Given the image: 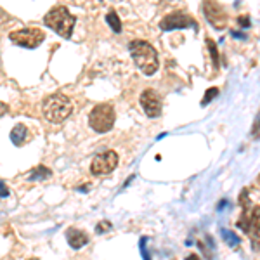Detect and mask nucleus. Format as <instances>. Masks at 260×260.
<instances>
[{
  "instance_id": "5",
  "label": "nucleus",
  "mask_w": 260,
  "mask_h": 260,
  "mask_svg": "<svg viewBox=\"0 0 260 260\" xmlns=\"http://www.w3.org/2000/svg\"><path fill=\"white\" fill-rule=\"evenodd\" d=\"M11 42L24 49H37L45 40V33L39 28H23V30L12 31L9 35Z\"/></svg>"
},
{
  "instance_id": "13",
  "label": "nucleus",
  "mask_w": 260,
  "mask_h": 260,
  "mask_svg": "<svg viewBox=\"0 0 260 260\" xmlns=\"http://www.w3.org/2000/svg\"><path fill=\"white\" fill-rule=\"evenodd\" d=\"M106 23L110 24V28L113 31H116V33L121 31V23H120V18L116 12H110V14L106 16Z\"/></svg>"
},
{
  "instance_id": "21",
  "label": "nucleus",
  "mask_w": 260,
  "mask_h": 260,
  "mask_svg": "<svg viewBox=\"0 0 260 260\" xmlns=\"http://www.w3.org/2000/svg\"><path fill=\"white\" fill-rule=\"evenodd\" d=\"M7 111H9V106L6 103H0V116H4Z\"/></svg>"
},
{
  "instance_id": "8",
  "label": "nucleus",
  "mask_w": 260,
  "mask_h": 260,
  "mask_svg": "<svg viewBox=\"0 0 260 260\" xmlns=\"http://www.w3.org/2000/svg\"><path fill=\"white\" fill-rule=\"evenodd\" d=\"M160 28L163 31H170V30H180V28H198V24L189 16L182 14V12H175V14H170L161 19Z\"/></svg>"
},
{
  "instance_id": "9",
  "label": "nucleus",
  "mask_w": 260,
  "mask_h": 260,
  "mask_svg": "<svg viewBox=\"0 0 260 260\" xmlns=\"http://www.w3.org/2000/svg\"><path fill=\"white\" fill-rule=\"evenodd\" d=\"M141 106L149 118H154L161 113V99L153 89H148L141 94Z\"/></svg>"
},
{
  "instance_id": "10",
  "label": "nucleus",
  "mask_w": 260,
  "mask_h": 260,
  "mask_svg": "<svg viewBox=\"0 0 260 260\" xmlns=\"http://www.w3.org/2000/svg\"><path fill=\"white\" fill-rule=\"evenodd\" d=\"M66 240H68L70 246L75 250H80L82 246H85L89 243V236H87L83 231L78 229H68L66 231Z\"/></svg>"
},
{
  "instance_id": "15",
  "label": "nucleus",
  "mask_w": 260,
  "mask_h": 260,
  "mask_svg": "<svg viewBox=\"0 0 260 260\" xmlns=\"http://www.w3.org/2000/svg\"><path fill=\"white\" fill-rule=\"evenodd\" d=\"M217 95H219V89H217V87H213V89H208L207 94H205L203 101H201V106H207V104L210 103L212 99H215Z\"/></svg>"
},
{
  "instance_id": "20",
  "label": "nucleus",
  "mask_w": 260,
  "mask_h": 260,
  "mask_svg": "<svg viewBox=\"0 0 260 260\" xmlns=\"http://www.w3.org/2000/svg\"><path fill=\"white\" fill-rule=\"evenodd\" d=\"M141 251L144 253V258H149V253L146 251V238L144 240H141Z\"/></svg>"
},
{
  "instance_id": "14",
  "label": "nucleus",
  "mask_w": 260,
  "mask_h": 260,
  "mask_svg": "<svg viewBox=\"0 0 260 260\" xmlns=\"http://www.w3.org/2000/svg\"><path fill=\"white\" fill-rule=\"evenodd\" d=\"M222 236H224V240L228 241V245H231V246L240 245V236H238L236 233H233V231L224 229V231H222Z\"/></svg>"
},
{
  "instance_id": "6",
  "label": "nucleus",
  "mask_w": 260,
  "mask_h": 260,
  "mask_svg": "<svg viewBox=\"0 0 260 260\" xmlns=\"http://www.w3.org/2000/svg\"><path fill=\"white\" fill-rule=\"evenodd\" d=\"M116 167H118V154H116L115 151H106V153L98 154V156L92 160L90 172L94 175H106V174H111Z\"/></svg>"
},
{
  "instance_id": "4",
  "label": "nucleus",
  "mask_w": 260,
  "mask_h": 260,
  "mask_svg": "<svg viewBox=\"0 0 260 260\" xmlns=\"http://www.w3.org/2000/svg\"><path fill=\"white\" fill-rule=\"evenodd\" d=\"M115 120H116V113L111 104H98L89 115L90 128L99 134L110 132L113 125H115Z\"/></svg>"
},
{
  "instance_id": "2",
  "label": "nucleus",
  "mask_w": 260,
  "mask_h": 260,
  "mask_svg": "<svg viewBox=\"0 0 260 260\" xmlns=\"http://www.w3.org/2000/svg\"><path fill=\"white\" fill-rule=\"evenodd\" d=\"M42 111H44L45 120L50 123H62L73 113V103L68 95L57 92V94H50L45 98Z\"/></svg>"
},
{
  "instance_id": "11",
  "label": "nucleus",
  "mask_w": 260,
  "mask_h": 260,
  "mask_svg": "<svg viewBox=\"0 0 260 260\" xmlns=\"http://www.w3.org/2000/svg\"><path fill=\"white\" fill-rule=\"evenodd\" d=\"M30 139V130L26 128V125L18 123L11 132V141L14 146H23L24 142Z\"/></svg>"
},
{
  "instance_id": "19",
  "label": "nucleus",
  "mask_w": 260,
  "mask_h": 260,
  "mask_svg": "<svg viewBox=\"0 0 260 260\" xmlns=\"http://www.w3.org/2000/svg\"><path fill=\"white\" fill-rule=\"evenodd\" d=\"M110 228H111L110 222H103V224H99V225H98V233H106L104 229H110Z\"/></svg>"
},
{
  "instance_id": "18",
  "label": "nucleus",
  "mask_w": 260,
  "mask_h": 260,
  "mask_svg": "<svg viewBox=\"0 0 260 260\" xmlns=\"http://www.w3.org/2000/svg\"><path fill=\"white\" fill-rule=\"evenodd\" d=\"M238 23H240L241 26L248 28V26H250V18H248V16H243V18H238Z\"/></svg>"
},
{
  "instance_id": "17",
  "label": "nucleus",
  "mask_w": 260,
  "mask_h": 260,
  "mask_svg": "<svg viewBox=\"0 0 260 260\" xmlns=\"http://www.w3.org/2000/svg\"><path fill=\"white\" fill-rule=\"evenodd\" d=\"M6 196H9V189H7L6 184L0 182V198H6Z\"/></svg>"
},
{
  "instance_id": "1",
  "label": "nucleus",
  "mask_w": 260,
  "mask_h": 260,
  "mask_svg": "<svg viewBox=\"0 0 260 260\" xmlns=\"http://www.w3.org/2000/svg\"><path fill=\"white\" fill-rule=\"evenodd\" d=\"M128 50L132 54V59L136 62V66L139 68L144 75H154L158 70V54L151 44L144 40H134L130 42Z\"/></svg>"
},
{
  "instance_id": "12",
  "label": "nucleus",
  "mask_w": 260,
  "mask_h": 260,
  "mask_svg": "<svg viewBox=\"0 0 260 260\" xmlns=\"http://www.w3.org/2000/svg\"><path fill=\"white\" fill-rule=\"evenodd\" d=\"M50 177H52V172L44 165L37 167V169H33L30 174H28V180H33V182H37V180H47Z\"/></svg>"
},
{
  "instance_id": "16",
  "label": "nucleus",
  "mask_w": 260,
  "mask_h": 260,
  "mask_svg": "<svg viewBox=\"0 0 260 260\" xmlns=\"http://www.w3.org/2000/svg\"><path fill=\"white\" fill-rule=\"evenodd\" d=\"M207 45H208V50H210V56H212V59H213V66H219V52H217V47H215V44H213L212 40H207Z\"/></svg>"
},
{
  "instance_id": "7",
  "label": "nucleus",
  "mask_w": 260,
  "mask_h": 260,
  "mask_svg": "<svg viewBox=\"0 0 260 260\" xmlns=\"http://www.w3.org/2000/svg\"><path fill=\"white\" fill-rule=\"evenodd\" d=\"M203 12H205V18L208 19V23H210L213 28H217V30L225 28V23H228V14H225V11L222 9L215 0H205Z\"/></svg>"
},
{
  "instance_id": "3",
  "label": "nucleus",
  "mask_w": 260,
  "mask_h": 260,
  "mask_svg": "<svg viewBox=\"0 0 260 260\" xmlns=\"http://www.w3.org/2000/svg\"><path fill=\"white\" fill-rule=\"evenodd\" d=\"M44 23H45V26L54 30L57 35L62 37V39H70L71 33H73L75 23H77V18L68 11V7L56 6L45 14Z\"/></svg>"
}]
</instances>
